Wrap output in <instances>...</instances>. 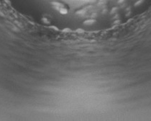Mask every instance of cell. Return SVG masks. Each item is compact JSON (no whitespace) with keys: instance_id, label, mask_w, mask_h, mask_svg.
<instances>
[{"instance_id":"1","label":"cell","mask_w":151,"mask_h":121,"mask_svg":"<svg viewBox=\"0 0 151 121\" xmlns=\"http://www.w3.org/2000/svg\"><path fill=\"white\" fill-rule=\"evenodd\" d=\"M69 10H70V8H69V6L68 4H65L64 6H63L62 7L59 8L57 11H58V12L61 14H63V15H66L67 14L68 12H69Z\"/></svg>"},{"instance_id":"3","label":"cell","mask_w":151,"mask_h":121,"mask_svg":"<svg viewBox=\"0 0 151 121\" xmlns=\"http://www.w3.org/2000/svg\"><path fill=\"white\" fill-rule=\"evenodd\" d=\"M143 2V0H139V1H137V2L135 3L134 4V6H137V5H139V4H140L141 3Z\"/></svg>"},{"instance_id":"4","label":"cell","mask_w":151,"mask_h":121,"mask_svg":"<svg viewBox=\"0 0 151 121\" xmlns=\"http://www.w3.org/2000/svg\"><path fill=\"white\" fill-rule=\"evenodd\" d=\"M47 20H48V19H47V18H42V22H44V23H50V21H47Z\"/></svg>"},{"instance_id":"2","label":"cell","mask_w":151,"mask_h":121,"mask_svg":"<svg viewBox=\"0 0 151 121\" xmlns=\"http://www.w3.org/2000/svg\"><path fill=\"white\" fill-rule=\"evenodd\" d=\"M96 23V20L94 19H87V20H84L83 22V24L84 25H93Z\"/></svg>"}]
</instances>
